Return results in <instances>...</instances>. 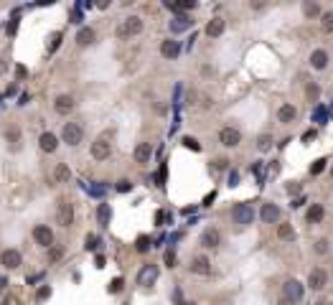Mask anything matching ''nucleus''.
Returning <instances> with one entry per match:
<instances>
[{"instance_id": "obj_1", "label": "nucleus", "mask_w": 333, "mask_h": 305, "mask_svg": "<svg viewBox=\"0 0 333 305\" xmlns=\"http://www.w3.org/2000/svg\"><path fill=\"white\" fill-rule=\"evenodd\" d=\"M143 31V18L140 15H130L117 26V38H132Z\"/></svg>"}, {"instance_id": "obj_2", "label": "nucleus", "mask_w": 333, "mask_h": 305, "mask_svg": "<svg viewBox=\"0 0 333 305\" xmlns=\"http://www.w3.org/2000/svg\"><path fill=\"white\" fill-rule=\"evenodd\" d=\"M232 219L239 224V227H247V224H252L254 222V209H252V204H234V209H232Z\"/></svg>"}, {"instance_id": "obj_3", "label": "nucleus", "mask_w": 333, "mask_h": 305, "mask_svg": "<svg viewBox=\"0 0 333 305\" xmlns=\"http://www.w3.org/2000/svg\"><path fill=\"white\" fill-rule=\"evenodd\" d=\"M82 138H84V127H82L79 122H66V125H64L61 140H64L66 145H79Z\"/></svg>"}, {"instance_id": "obj_4", "label": "nucleus", "mask_w": 333, "mask_h": 305, "mask_svg": "<svg viewBox=\"0 0 333 305\" xmlns=\"http://www.w3.org/2000/svg\"><path fill=\"white\" fill-rule=\"evenodd\" d=\"M158 275H161L158 265H145V267L138 272V285H143V288H150L153 282L158 280Z\"/></svg>"}, {"instance_id": "obj_5", "label": "nucleus", "mask_w": 333, "mask_h": 305, "mask_svg": "<svg viewBox=\"0 0 333 305\" xmlns=\"http://www.w3.org/2000/svg\"><path fill=\"white\" fill-rule=\"evenodd\" d=\"M33 239H36V244H38V247H46V249H51V244H54V231H51L49 227L38 224V227L33 229Z\"/></svg>"}, {"instance_id": "obj_6", "label": "nucleus", "mask_w": 333, "mask_h": 305, "mask_svg": "<svg viewBox=\"0 0 333 305\" xmlns=\"http://www.w3.org/2000/svg\"><path fill=\"white\" fill-rule=\"evenodd\" d=\"M219 140H221V145H227V148H237L242 143V133L237 127H221Z\"/></svg>"}, {"instance_id": "obj_7", "label": "nucleus", "mask_w": 333, "mask_h": 305, "mask_svg": "<svg viewBox=\"0 0 333 305\" xmlns=\"http://www.w3.org/2000/svg\"><path fill=\"white\" fill-rule=\"evenodd\" d=\"M20 262H23V254H20L18 249H5L3 254H0V265H3L5 270H15V267H20Z\"/></svg>"}, {"instance_id": "obj_8", "label": "nucleus", "mask_w": 333, "mask_h": 305, "mask_svg": "<svg viewBox=\"0 0 333 305\" xmlns=\"http://www.w3.org/2000/svg\"><path fill=\"white\" fill-rule=\"evenodd\" d=\"M308 285L313 288V290H323V288L328 285V272L321 270V267L310 270V275H308Z\"/></svg>"}, {"instance_id": "obj_9", "label": "nucleus", "mask_w": 333, "mask_h": 305, "mask_svg": "<svg viewBox=\"0 0 333 305\" xmlns=\"http://www.w3.org/2000/svg\"><path fill=\"white\" fill-rule=\"evenodd\" d=\"M282 298H287V300L298 303V300L303 298V285H300L298 280H287L285 285H282Z\"/></svg>"}, {"instance_id": "obj_10", "label": "nucleus", "mask_w": 333, "mask_h": 305, "mask_svg": "<svg viewBox=\"0 0 333 305\" xmlns=\"http://www.w3.org/2000/svg\"><path fill=\"white\" fill-rule=\"evenodd\" d=\"M161 54H163V59H178L181 56V41H173V38L163 41L161 43Z\"/></svg>"}, {"instance_id": "obj_11", "label": "nucleus", "mask_w": 333, "mask_h": 305, "mask_svg": "<svg viewBox=\"0 0 333 305\" xmlns=\"http://www.w3.org/2000/svg\"><path fill=\"white\" fill-rule=\"evenodd\" d=\"M54 110H56L59 115H69V112L74 110V97H69V94H59V97L54 99Z\"/></svg>"}, {"instance_id": "obj_12", "label": "nucleus", "mask_w": 333, "mask_h": 305, "mask_svg": "<svg viewBox=\"0 0 333 305\" xmlns=\"http://www.w3.org/2000/svg\"><path fill=\"white\" fill-rule=\"evenodd\" d=\"M201 244H204V247H209V249H216V247L221 244V234H219V229L209 227V229L201 234Z\"/></svg>"}, {"instance_id": "obj_13", "label": "nucleus", "mask_w": 333, "mask_h": 305, "mask_svg": "<svg viewBox=\"0 0 333 305\" xmlns=\"http://www.w3.org/2000/svg\"><path fill=\"white\" fill-rule=\"evenodd\" d=\"M72 222H74V209H72V204H69V201H61V204H59V224H61V227H72Z\"/></svg>"}, {"instance_id": "obj_14", "label": "nucleus", "mask_w": 333, "mask_h": 305, "mask_svg": "<svg viewBox=\"0 0 333 305\" xmlns=\"http://www.w3.org/2000/svg\"><path fill=\"white\" fill-rule=\"evenodd\" d=\"M109 152H112V148H109L107 140H97V143H92V158H94V160H107V158H109Z\"/></svg>"}, {"instance_id": "obj_15", "label": "nucleus", "mask_w": 333, "mask_h": 305, "mask_svg": "<svg viewBox=\"0 0 333 305\" xmlns=\"http://www.w3.org/2000/svg\"><path fill=\"white\" fill-rule=\"evenodd\" d=\"M224 28H227V20L224 18H211L209 23H206V36L209 38H219L221 33H224Z\"/></svg>"}, {"instance_id": "obj_16", "label": "nucleus", "mask_w": 333, "mask_h": 305, "mask_svg": "<svg viewBox=\"0 0 333 305\" xmlns=\"http://www.w3.org/2000/svg\"><path fill=\"white\" fill-rule=\"evenodd\" d=\"M259 216H262V222H264V224H275V222L280 219V209H277L275 204H262Z\"/></svg>"}, {"instance_id": "obj_17", "label": "nucleus", "mask_w": 333, "mask_h": 305, "mask_svg": "<svg viewBox=\"0 0 333 305\" xmlns=\"http://www.w3.org/2000/svg\"><path fill=\"white\" fill-rule=\"evenodd\" d=\"M38 145H41L43 152H54V150L59 148V138H56L54 133H43V135L38 138Z\"/></svg>"}, {"instance_id": "obj_18", "label": "nucleus", "mask_w": 333, "mask_h": 305, "mask_svg": "<svg viewBox=\"0 0 333 305\" xmlns=\"http://www.w3.org/2000/svg\"><path fill=\"white\" fill-rule=\"evenodd\" d=\"M193 26V20L188 18V15H175L173 20H170V31L173 33H183V31H188Z\"/></svg>"}, {"instance_id": "obj_19", "label": "nucleus", "mask_w": 333, "mask_h": 305, "mask_svg": "<svg viewBox=\"0 0 333 305\" xmlns=\"http://www.w3.org/2000/svg\"><path fill=\"white\" fill-rule=\"evenodd\" d=\"M191 272H196V275H209L211 272V262L206 257H193L191 259Z\"/></svg>"}, {"instance_id": "obj_20", "label": "nucleus", "mask_w": 333, "mask_h": 305, "mask_svg": "<svg viewBox=\"0 0 333 305\" xmlns=\"http://www.w3.org/2000/svg\"><path fill=\"white\" fill-rule=\"evenodd\" d=\"M94 38H97V33H94V28H89V26L79 28V33H77V43H79V46H92Z\"/></svg>"}, {"instance_id": "obj_21", "label": "nucleus", "mask_w": 333, "mask_h": 305, "mask_svg": "<svg viewBox=\"0 0 333 305\" xmlns=\"http://www.w3.org/2000/svg\"><path fill=\"white\" fill-rule=\"evenodd\" d=\"M295 117H298V110H295L293 104H282L280 110H277V120H280V122H285V125H290Z\"/></svg>"}, {"instance_id": "obj_22", "label": "nucleus", "mask_w": 333, "mask_h": 305, "mask_svg": "<svg viewBox=\"0 0 333 305\" xmlns=\"http://www.w3.org/2000/svg\"><path fill=\"white\" fill-rule=\"evenodd\" d=\"M150 155H153L150 143H140V145L135 148V160H138V163H150Z\"/></svg>"}, {"instance_id": "obj_23", "label": "nucleus", "mask_w": 333, "mask_h": 305, "mask_svg": "<svg viewBox=\"0 0 333 305\" xmlns=\"http://www.w3.org/2000/svg\"><path fill=\"white\" fill-rule=\"evenodd\" d=\"M326 64H328V54L323 49L310 54V67H313V69H326Z\"/></svg>"}, {"instance_id": "obj_24", "label": "nucleus", "mask_w": 333, "mask_h": 305, "mask_svg": "<svg viewBox=\"0 0 333 305\" xmlns=\"http://www.w3.org/2000/svg\"><path fill=\"white\" fill-rule=\"evenodd\" d=\"M97 219L102 227H109V219H112V209H109V204H99L97 209Z\"/></svg>"}, {"instance_id": "obj_25", "label": "nucleus", "mask_w": 333, "mask_h": 305, "mask_svg": "<svg viewBox=\"0 0 333 305\" xmlns=\"http://www.w3.org/2000/svg\"><path fill=\"white\" fill-rule=\"evenodd\" d=\"M308 222L310 224H321L323 222V206L321 204H313V206L308 209Z\"/></svg>"}, {"instance_id": "obj_26", "label": "nucleus", "mask_w": 333, "mask_h": 305, "mask_svg": "<svg viewBox=\"0 0 333 305\" xmlns=\"http://www.w3.org/2000/svg\"><path fill=\"white\" fill-rule=\"evenodd\" d=\"M277 236L282 239V242H293V239H295V229L290 224H280L277 227Z\"/></svg>"}, {"instance_id": "obj_27", "label": "nucleus", "mask_w": 333, "mask_h": 305, "mask_svg": "<svg viewBox=\"0 0 333 305\" xmlns=\"http://www.w3.org/2000/svg\"><path fill=\"white\" fill-rule=\"evenodd\" d=\"M303 13H305V18H316V15H321V5L318 3H303Z\"/></svg>"}, {"instance_id": "obj_28", "label": "nucleus", "mask_w": 333, "mask_h": 305, "mask_svg": "<svg viewBox=\"0 0 333 305\" xmlns=\"http://www.w3.org/2000/svg\"><path fill=\"white\" fill-rule=\"evenodd\" d=\"M54 178H56L59 183H64V181H69V168H66L64 163H59V165H56V170H54Z\"/></svg>"}, {"instance_id": "obj_29", "label": "nucleus", "mask_w": 333, "mask_h": 305, "mask_svg": "<svg viewBox=\"0 0 333 305\" xmlns=\"http://www.w3.org/2000/svg\"><path fill=\"white\" fill-rule=\"evenodd\" d=\"M313 120L318 122V125H326L328 122V110H326V107H316V110H313Z\"/></svg>"}, {"instance_id": "obj_30", "label": "nucleus", "mask_w": 333, "mask_h": 305, "mask_svg": "<svg viewBox=\"0 0 333 305\" xmlns=\"http://www.w3.org/2000/svg\"><path fill=\"white\" fill-rule=\"evenodd\" d=\"M257 148L264 152V150H270L272 148V135H259V140H257Z\"/></svg>"}, {"instance_id": "obj_31", "label": "nucleus", "mask_w": 333, "mask_h": 305, "mask_svg": "<svg viewBox=\"0 0 333 305\" xmlns=\"http://www.w3.org/2000/svg\"><path fill=\"white\" fill-rule=\"evenodd\" d=\"M321 26H323L326 33H333V10L331 13H323V23Z\"/></svg>"}, {"instance_id": "obj_32", "label": "nucleus", "mask_w": 333, "mask_h": 305, "mask_svg": "<svg viewBox=\"0 0 333 305\" xmlns=\"http://www.w3.org/2000/svg\"><path fill=\"white\" fill-rule=\"evenodd\" d=\"M5 138H8V143H10V148H15V143L20 140V130H15V127H10L8 133H5Z\"/></svg>"}, {"instance_id": "obj_33", "label": "nucleus", "mask_w": 333, "mask_h": 305, "mask_svg": "<svg viewBox=\"0 0 333 305\" xmlns=\"http://www.w3.org/2000/svg\"><path fill=\"white\" fill-rule=\"evenodd\" d=\"M135 249H138V252H148V249H150V236H138Z\"/></svg>"}, {"instance_id": "obj_34", "label": "nucleus", "mask_w": 333, "mask_h": 305, "mask_svg": "<svg viewBox=\"0 0 333 305\" xmlns=\"http://www.w3.org/2000/svg\"><path fill=\"white\" fill-rule=\"evenodd\" d=\"M323 168H326V158L316 160L313 165H310V176H318V173H323Z\"/></svg>"}, {"instance_id": "obj_35", "label": "nucleus", "mask_w": 333, "mask_h": 305, "mask_svg": "<svg viewBox=\"0 0 333 305\" xmlns=\"http://www.w3.org/2000/svg\"><path fill=\"white\" fill-rule=\"evenodd\" d=\"M122 288H125V280L122 277H115L112 282H109V293H120Z\"/></svg>"}, {"instance_id": "obj_36", "label": "nucleus", "mask_w": 333, "mask_h": 305, "mask_svg": "<svg viewBox=\"0 0 333 305\" xmlns=\"http://www.w3.org/2000/svg\"><path fill=\"white\" fill-rule=\"evenodd\" d=\"M99 244H102V242H99V239H97L94 234H89V236H86V249H89V252H94Z\"/></svg>"}, {"instance_id": "obj_37", "label": "nucleus", "mask_w": 333, "mask_h": 305, "mask_svg": "<svg viewBox=\"0 0 333 305\" xmlns=\"http://www.w3.org/2000/svg\"><path fill=\"white\" fill-rule=\"evenodd\" d=\"M61 254H64V249H61V247H51V249H49V259H51V262L61 259Z\"/></svg>"}, {"instance_id": "obj_38", "label": "nucleus", "mask_w": 333, "mask_h": 305, "mask_svg": "<svg viewBox=\"0 0 333 305\" xmlns=\"http://www.w3.org/2000/svg\"><path fill=\"white\" fill-rule=\"evenodd\" d=\"M316 252L318 254H326L328 252V239H318V242H316Z\"/></svg>"}, {"instance_id": "obj_39", "label": "nucleus", "mask_w": 333, "mask_h": 305, "mask_svg": "<svg viewBox=\"0 0 333 305\" xmlns=\"http://www.w3.org/2000/svg\"><path fill=\"white\" fill-rule=\"evenodd\" d=\"M56 43H61V33H51V36H49V51L56 49Z\"/></svg>"}, {"instance_id": "obj_40", "label": "nucleus", "mask_w": 333, "mask_h": 305, "mask_svg": "<svg viewBox=\"0 0 333 305\" xmlns=\"http://www.w3.org/2000/svg\"><path fill=\"white\" fill-rule=\"evenodd\" d=\"M183 145H186V148H191V150H201V145H198V140H196V138H183Z\"/></svg>"}, {"instance_id": "obj_41", "label": "nucleus", "mask_w": 333, "mask_h": 305, "mask_svg": "<svg viewBox=\"0 0 333 305\" xmlns=\"http://www.w3.org/2000/svg\"><path fill=\"white\" fill-rule=\"evenodd\" d=\"M318 94H321L318 84H310V86H308V99H318Z\"/></svg>"}, {"instance_id": "obj_42", "label": "nucleus", "mask_w": 333, "mask_h": 305, "mask_svg": "<svg viewBox=\"0 0 333 305\" xmlns=\"http://www.w3.org/2000/svg\"><path fill=\"white\" fill-rule=\"evenodd\" d=\"M82 20H84V15H82V10H79V5L72 10V23H82Z\"/></svg>"}, {"instance_id": "obj_43", "label": "nucleus", "mask_w": 333, "mask_h": 305, "mask_svg": "<svg viewBox=\"0 0 333 305\" xmlns=\"http://www.w3.org/2000/svg\"><path fill=\"white\" fill-rule=\"evenodd\" d=\"M166 265H168V267H175V252H173V249L166 252Z\"/></svg>"}, {"instance_id": "obj_44", "label": "nucleus", "mask_w": 333, "mask_h": 305, "mask_svg": "<svg viewBox=\"0 0 333 305\" xmlns=\"http://www.w3.org/2000/svg\"><path fill=\"white\" fill-rule=\"evenodd\" d=\"M117 191H120V193H127V191H132V183H130V181H120V183H117Z\"/></svg>"}, {"instance_id": "obj_45", "label": "nucleus", "mask_w": 333, "mask_h": 305, "mask_svg": "<svg viewBox=\"0 0 333 305\" xmlns=\"http://www.w3.org/2000/svg\"><path fill=\"white\" fill-rule=\"evenodd\" d=\"M5 31H8V36H15V31H18V18H13V20H10Z\"/></svg>"}, {"instance_id": "obj_46", "label": "nucleus", "mask_w": 333, "mask_h": 305, "mask_svg": "<svg viewBox=\"0 0 333 305\" xmlns=\"http://www.w3.org/2000/svg\"><path fill=\"white\" fill-rule=\"evenodd\" d=\"M287 193H290V196H293V193H300V183H298V181L287 183Z\"/></svg>"}, {"instance_id": "obj_47", "label": "nucleus", "mask_w": 333, "mask_h": 305, "mask_svg": "<svg viewBox=\"0 0 333 305\" xmlns=\"http://www.w3.org/2000/svg\"><path fill=\"white\" fill-rule=\"evenodd\" d=\"M49 295H51V288H41L38 290V300H46Z\"/></svg>"}, {"instance_id": "obj_48", "label": "nucleus", "mask_w": 333, "mask_h": 305, "mask_svg": "<svg viewBox=\"0 0 333 305\" xmlns=\"http://www.w3.org/2000/svg\"><path fill=\"white\" fill-rule=\"evenodd\" d=\"M89 191H92L94 196H104V191H107V188H104V186H92Z\"/></svg>"}, {"instance_id": "obj_49", "label": "nucleus", "mask_w": 333, "mask_h": 305, "mask_svg": "<svg viewBox=\"0 0 333 305\" xmlns=\"http://www.w3.org/2000/svg\"><path fill=\"white\" fill-rule=\"evenodd\" d=\"M237 183H239V173L234 170V173H232V176H229V186H237Z\"/></svg>"}, {"instance_id": "obj_50", "label": "nucleus", "mask_w": 333, "mask_h": 305, "mask_svg": "<svg viewBox=\"0 0 333 305\" xmlns=\"http://www.w3.org/2000/svg\"><path fill=\"white\" fill-rule=\"evenodd\" d=\"M94 265H97V267H104V257H102V254L94 257Z\"/></svg>"}, {"instance_id": "obj_51", "label": "nucleus", "mask_w": 333, "mask_h": 305, "mask_svg": "<svg viewBox=\"0 0 333 305\" xmlns=\"http://www.w3.org/2000/svg\"><path fill=\"white\" fill-rule=\"evenodd\" d=\"M310 138H316V130H308V133L303 135V140H310Z\"/></svg>"}, {"instance_id": "obj_52", "label": "nucleus", "mask_w": 333, "mask_h": 305, "mask_svg": "<svg viewBox=\"0 0 333 305\" xmlns=\"http://www.w3.org/2000/svg\"><path fill=\"white\" fill-rule=\"evenodd\" d=\"M211 201H214V193H209L206 199H204V206H211Z\"/></svg>"}, {"instance_id": "obj_53", "label": "nucleus", "mask_w": 333, "mask_h": 305, "mask_svg": "<svg viewBox=\"0 0 333 305\" xmlns=\"http://www.w3.org/2000/svg\"><path fill=\"white\" fill-rule=\"evenodd\" d=\"M277 305H295V303H293V300H287V298H280V303H277Z\"/></svg>"}, {"instance_id": "obj_54", "label": "nucleus", "mask_w": 333, "mask_h": 305, "mask_svg": "<svg viewBox=\"0 0 333 305\" xmlns=\"http://www.w3.org/2000/svg\"><path fill=\"white\" fill-rule=\"evenodd\" d=\"M318 305H333L331 300H318Z\"/></svg>"}, {"instance_id": "obj_55", "label": "nucleus", "mask_w": 333, "mask_h": 305, "mask_svg": "<svg viewBox=\"0 0 333 305\" xmlns=\"http://www.w3.org/2000/svg\"><path fill=\"white\" fill-rule=\"evenodd\" d=\"M183 305H196V303H183Z\"/></svg>"}, {"instance_id": "obj_56", "label": "nucleus", "mask_w": 333, "mask_h": 305, "mask_svg": "<svg viewBox=\"0 0 333 305\" xmlns=\"http://www.w3.org/2000/svg\"><path fill=\"white\" fill-rule=\"evenodd\" d=\"M331 176H333V168H331Z\"/></svg>"}]
</instances>
